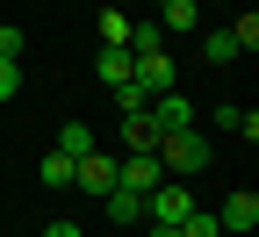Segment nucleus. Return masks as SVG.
Instances as JSON below:
<instances>
[{"instance_id": "obj_8", "label": "nucleus", "mask_w": 259, "mask_h": 237, "mask_svg": "<svg viewBox=\"0 0 259 237\" xmlns=\"http://www.w3.org/2000/svg\"><path fill=\"white\" fill-rule=\"evenodd\" d=\"M101 209H108V223H122V230H130V223H144V194L108 187V194H101Z\"/></svg>"}, {"instance_id": "obj_21", "label": "nucleus", "mask_w": 259, "mask_h": 237, "mask_svg": "<svg viewBox=\"0 0 259 237\" xmlns=\"http://www.w3.org/2000/svg\"><path fill=\"white\" fill-rule=\"evenodd\" d=\"M144 237H180V230H173V223H151V230H144Z\"/></svg>"}, {"instance_id": "obj_2", "label": "nucleus", "mask_w": 259, "mask_h": 237, "mask_svg": "<svg viewBox=\"0 0 259 237\" xmlns=\"http://www.w3.org/2000/svg\"><path fill=\"white\" fill-rule=\"evenodd\" d=\"M115 165H122L115 151H101V144H94L87 158H72V187H79V194H108V187H115Z\"/></svg>"}, {"instance_id": "obj_11", "label": "nucleus", "mask_w": 259, "mask_h": 237, "mask_svg": "<svg viewBox=\"0 0 259 237\" xmlns=\"http://www.w3.org/2000/svg\"><path fill=\"white\" fill-rule=\"evenodd\" d=\"M202 58H209V65H238L245 51H238V36H231V29H209V36H202Z\"/></svg>"}, {"instance_id": "obj_16", "label": "nucleus", "mask_w": 259, "mask_h": 237, "mask_svg": "<svg viewBox=\"0 0 259 237\" xmlns=\"http://www.w3.org/2000/svg\"><path fill=\"white\" fill-rule=\"evenodd\" d=\"M231 36H238V51H245V58L259 51V15H252V8H238V22H231Z\"/></svg>"}, {"instance_id": "obj_15", "label": "nucleus", "mask_w": 259, "mask_h": 237, "mask_svg": "<svg viewBox=\"0 0 259 237\" xmlns=\"http://www.w3.org/2000/svg\"><path fill=\"white\" fill-rule=\"evenodd\" d=\"M36 180H44V187H72V158H65V151H51V158L36 165Z\"/></svg>"}, {"instance_id": "obj_6", "label": "nucleus", "mask_w": 259, "mask_h": 237, "mask_svg": "<svg viewBox=\"0 0 259 237\" xmlns=\"http://www.w3.org/2000/svg\"><path fill=\"white\" fill-rule=\"evenodd\" d=\"M144 115H151V129H158V137H166V129H194V108H187V93H180V86H173V93H158Z\"/></svg>"}, {"instance_id": "obj_22", "label": "nucleus", "mask_w": 259, "mask_h": 237, "mask_svg": "<svg viewBox=\"0 0 259 237\" xmlns=\"http://www.w3.org/2000/svg\"><path fill=\"white\" fill-rule=\"evenodd\" d=\"M151 8H166V0H151Z\"/></svg>"}, {"instance_id": "obj_18", "label": "nucleus", "mask_w": 259, "mask_h": 237, "mask_svg": "<svg viewBox=\"0 0 259 237\" xmlns=\"http://www.w3.org/2000/svg\"><path fill=\"white\" fill-rule=\"evenodd\" d=\"M15 86H22V58H0V101H15Z\"/></svg>"}, {"instance_id": "obj_10", "label": "nucleus", "mask_w": 259, "mask_h": 237, "mask_svg": "<svg viewBox=\"0 0 259 237\" xmlns=\"http://www.w3.org/2000/svg\"><path fill=\"white\" fill-rule=\"evenodd\" d=\"M130 58H151V51H166V29L158 22H130V43H122Z\"/></svg>"}, {"instance_id": "obj_20", "label": "nucleus", "mask_w": 259, "mask_h": 237, "mask_svg": "<svg viewBox=\"0 0 259 237\" xmlns=\"http://www.w3.org/2000/svg\"><path fill=\"white\" fill-rule=\"evenodd\" d=\"M44 237H79V223H44Z\"/></svg>"}, {"instance_id": "obj_7", "label": "nucleus", "mask_w": 259, "mask_h": 237, "mask_svg": "<svg viewBox=\"0 0 259 237\" xmlns=\"http://www.w3.org/2000/svg\"><path fill=\"white\" fill-rule=\"evenodd\" d=\"M158 29H173V36H194V29H202V0H166V8H158Z\"/></svg>"}, {"instance_id": "obj_13", "label": "nucleus", "mask_w": 259, "mask_h": 237, "mask_svg": "<svg viewBox=\"0 0 259 237\" xmlns=\"http://www.w3.org/2000/svg\"><path fill=\"white\" fill-rule=\"evenodd\" d=\"M151 144H158L151 115H122V151H151Z\"/></svg>"}, {"instance_id": "obj_5", "label": "nucleus", "mask_w": 259, "mask_h": 237, "mask_svg": "<svg viewBox=\"0 0 259 237\" xmlns=\"http://www.w3.org/2000/svg\"><path fill=\"white\" fill-rule=\"evenodd\" d=\"M216 223H223V237H252V230H259V194H252V187H238V194L216 209Z\"/></svg>"}, {"instance_id": "obj_9", "label": "nucleus", "mask_w": 259, "mask_h": 237, "mask_svg": "<svg viewBox=\"0 0 259 237\" xmlns=\"http://www.w3.org/2000/svg\"><path fill=\"white\" fill-rule=\"evenodd\" d=\"M130 65H137V58H130L122 43H101V58H94V72H101V86H122V79H130Z\"/></svg>"}, {"instance_id": "obj_12", "label": "nucleus", "mask_w": 259, "mask_h": 237, "mask_svg": "<svg viewBox=\"0 0 259 237\" xmlns=\"http://www.w3.org/2000/svg\"><path fill=\"white\" fill-rule=\"evenodd\" d=\"M58 151H65V158H87V151H94V129H87V122L72 115V122L58 129Z\"/></svg>"}, {"instance_id": "obj_4", "label": "nucleus", "mask_w": 259, "mask_h": 237, "mask_svg": "<svg viewBox=\"0 0 259 237\" xmlns=\"http://www.w3.org/2000/svg\"><path fill=\"white\" fill-rule=\"evenodd\" d=\"M130 86H137L144 101H158V93H173L180 79H173V58L166 51H151V58H137V65H130Z\"/></svg>"}, {"instance_id": "obj_14", "label": "nucleus", "mask_w": 259, "mask_h": 237, "mask_svg": "<svg viewBox=\"0 0 259 237\" xmlns=\"http://www.w3.org/2000/svg\"><path fill=\"white\" fill-rule=\"evenodd\" d=\"M180 237H223V223H216V209H187L180 223H173Z\"/></svg>"}, {"instance_id": "obj_17", "label": "nucleus", "mask_w": 259, "mask_h": 237, "mask_svg": "<svg viewBox=\"0 0 259 237\" xmlns=\"http://www.w3.org/2000/svg\"><path fill=\"white\" fill-rule=\"evenodd\" d=\"M101 43H130V15H122V8L101 15Z\"/></svg>"}, {"instance_id": "obj_19", "label": "nucleus", "mask_w": 259, "mask_h": 237, "mask_svg": "<svg viewBox=\"0 0 259 237\" xmlns=\"http://www.w3.org/2000/svg\"><path fill=\"white\" fill-rule=\"evenodd\" d=\"M0 58H22V29L15 22H0Z\"/></svg>"}, {"instance_id": "obj_3", "label": "nucleus", "mask_w": 259, "mask_h": 237, "mask_svg": "<svg viewBox=\"0 0 259 237\" xmlns=\"http://www.w3.org/2000/svg\"><path fill=\"white\" fill-rule=\"evenodd\" d=\"M194 209V194H187V180H158L151 194H144V223H180Z\"/></svg>"}, {"instance_id": "obj_1", "label": "nucleus", "mask_w": 259, "mask_h": 237, "mask_svg": "<svg viewBox=\"0 0 259 237\" xmlns=\"http://www.w3.org/2000/svg\"><path fill=\"white\" fill-rule=\"evenodd\" d=\"M151 151H158V165H166V180H194V173H209V158H216L202 129H166Z\"/></svg>"}]
</instances>
